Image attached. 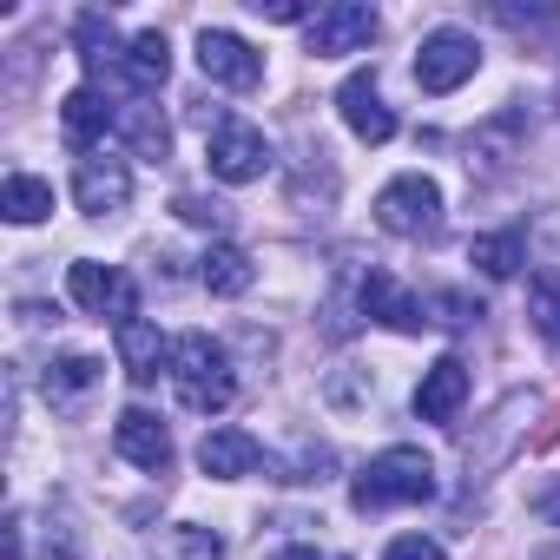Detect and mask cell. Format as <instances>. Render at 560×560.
<instances>
[{
  "label": "cell",
  "mask_w": 560,
  "mask_h": 560,
  "mask_svg": "<svg viewBox=\"0 0 560 560\" xmlns=\"http://www.w3.org/2000/svg\"><path fill=\"white\" fill-rule=\"evenodd\" d=\"M113 448H119L132 468H145V475H165V468H172V429H165L152 409H126V416L113 422Z\"/></svg>",
  "instance_id": "cell-12"
},
{
  "label": "cell",
  "mask_w": 560,
  "mask_h": 560,
  "mask_svg": "<svg viewBox=\"0 0 560 560\" xmlns=\"http://www.w3.org/2000/svg\"><path fill=\"white\" fill-rule=\"evenodd\" d=\"M481 73V47H475V34H462V27H435L429 40H422V54H416V86L422 93H455V86H468Z\"/></svg>",
  "instance_id": "cell-6"
},
{
  "label": "cell",
  "mask_w": 560,
  "mask_h": 560,
  "mask_svg": "<svg viewBox=\"0 0 560 560\" xmlns=\"http://www.w3.org/2000/svg\"><path fill=\"white\" fill-rule=\"evenodd\" d=\"M0 218H8V224H40V218H54V185L34 178V172H8V185H0Z\"/></svg>",
  "instance_id": "cell-20"
},
{
  "label": "cell",
  "mask_w": 560,
  "mask_h": 560,
  "mask_svg": "<svg viewBox=\"0 0 560 560\" xmlns=\"http://www.w3.org/2000/svg\"><path fill=\"white\" fill-rule=\"evenodd\" d=\"M257 14L264 21H317L311 8H298V0H257Z\"/></svg>",
  "instance_id": "cell-27"
},
{
  "label": "cell",
  "mask_w": 560,
  "mask_h": 560,
  "mask_svg": "<svg viewBox=\"0 0 560 560\" xmlns=\"http://www.w3.org/2000/svg\"><path fill=\"white\" fill-rule=\"evenodd\" d=\"M357 304H363V317L370 324H383V330H402V337H416V330H429L435 317H429V304L422 298H409L389 270H370L363 284H357Z\"/></svg>",
  "instance_id": "cell-10"
},
{
  "label": "cell",
  "mask_w": 560,
  "mask_h": 560,
  "mask_svg": "<svg viewBox=\"0 0 560 560\" xmlns=\"http://www.w3.org/2000/svg\"><path fill=\"white\" fill-rule=\"evenodd\" d=\"M67 298H73L86 317H113V330L139 317V291H132V277H126L119 264H100V257L67 264Z\"/></svg>",
  "instance_id": "cell-4"
},
{
  "label": "cell",
  "mask_w": 560,
  "mask_h": 560,
  "mask_svg": "<svg viewBox=\"0 0 560 560\" xmlns=\"http://www.w3.org/2000/svg\"><path fill=\"white\" fill-rule=\"evenodd\" d=\"M435 494V462L422 455V448H383L357 481H350V501L363 508V514H376V508H416V501H429Z\"/></svg>",
  "instance_id": "cell-2"
},
{
  "label": "cell",
  "mask_w": 560,
  "mask_h": 560,
  "mask_svg": "<svg viewBox=\"0 0 560 560\" xmlns=\"http://www.w3.org/2000/svg\"><path fill=\"white\" fill-rule=\"evenodd\" d=\"M73 47H80V60H86V80H93V86H100V80H113V86H119L126 40H119V27H113L106 14H80V21H73Z\"/></svg>",
  "instance_id": "cell-17"
},
{
  "label": "cell",
  "mask_w": 560,
  "mask_h": 560,
  "mask_svg": "<svg viewBox=\"0 0 560 560\" xmlns=\"http://www.w3.org/2000/svg\"><path fill=\"white\" fill-rule=\"evenodd\" d=\"M270 560H330V553H317V547H277Z\"/></svg>",
  "instance_id": "cell-28"
},
{
  "label": "cell",
  "mask_w": 560,
  "mask_h": 560,
  "mask_svg": "<svg viewBox=\"0 0 560 560\" xmlns=\"http://www.w3.org/2000/svg\"><path fill=\"white\" fill-rule=\"evenodd\" d=\"M540 560H560V547H547V553H540Z\"/></svg>",
  "instance_id": "cell-29"
},
{
  "label": "cell",
  "mask_w": 560,
  "mask_h": 560,
  "mask_svg": "<svg viewBox=\"0 0 560 560\" xmlns=\"http://www.w3.org/2000/svg\"><path fill=\"white\" fill-rule=\"evenodd\" d=\"M198 277H205L211 298H244V291L257 284V264H250L237 244H211V250L198 257Z\"/></svg>",
  "instance_id": "cell-19"
},
{
  "label": "cell",
  "mask_w": 560,
  "mask_h": 560,
  "mask_svg": "<svg viewBox=\"0 0 560 560\" xmlns=\"http://www.w3.org/2000/svg\"><path fill=\"white\" fill-rule=\"evenodd\" d=\"M198 67H205L211 86H231V93H250L264 80V54L244 34H231V27H205L198 34Z\"/></svg>",
  "instance_id": "cell-8"
},
{
  "label": "cell",
  "mask_w": 560,
  "mask_h": 560,
  "mask_svg": "<svg viewBox=\"0 0 560 560\" xmlns=\"http://www.w3.org/2000/svg\"><path fill=\"white\" fill-rule=\"evenodd\" d=\"M172 389L191 416H224L231 396H237V376H231V357L224 343H211L205 330H185L172 343Z\"/></svg>",
  "instance_id": "cell-1"
},
{
  "label": "cell",
  "mask_w": 560,
  "mask_h": 560,
  "mask_svg": "<svg viewBox=\"0 0 560 560\" xmlns=\"http://www.w3.org/2000/svg\"><path fill=\"white\" fill-rule=\"evenodd\" d=\"M93 383H100V357H54V363H47V376H40V389H47V402H54V409L80 402Z\"/></svg>",
  "instance_id": "cell-21"
},
{
  "label": "cell",
  "mask_w": 560,
  "mask_h": 560,
  "mask_svg": "<svg viewBox=\"0 0 560 560\" xmlns=\"http://www.w3.org/2000/svg\"><path fill=\"white\" fill-rule=\"evenodd\" d=\"M205 165H211L218 185H257V178L270 172V139H264L250 119H231V113H224V119L211 126Z\"/></svg>",
  "instance_id": "cell-5"
},
{
  "label": "cell",
  "mask_w": 560,
  "mask_h": 560,
  "mask_svg": "<svg viewBox=\"0 0 560 560\" xmlns=\"http://www.w3.org/2000/svg\"><path fill=\"white\" fill-rule=\"evenodd\" d=\"M462 402H468V363L462 357H435L422 370V383H416V416L422 422H455Z\"/></svg>",
  "instance_id": "cell-16"
},
{
  "label": "cell",
  "mask_w": 560,
  "mask_h": 560,
  "mask_svg": "<svg viewBox=\"0 0 560 560\" xmlns=\"http://www.w3.org/2000/svg\"><path fill=\"white\" fill-rule=\"evenodd\" d=\"M60 132H67V145L100 152V139L119 132V106H113L100 86H73V93L60 100Z\"/></svg>",
  "instance_id": "cell-13"
},
{
  "label": "cell",
  "mask_w": 560,
  "mask_h": 560,
  "mask_svg": "<svg viewBox=\"0 0 560 560\" xmlns=\"http://www.w3.org/2000/svg\"><path fill=\"white\" fill-rule=\"evenodd\" d=\"M468 264H475L481 277H514V270L527 264V244H521L514 231H494V237H475V244H468Z\"/></svg>",
  "instance_id": "cell-23"
},
{
  "label": "cell",
  "mask_w": 560,
  "mask_h": 560,
  "mask_svg": "<svg viewBox=\"0 0 560 560\" xmlns=\"http://www.w3.org/2000/svg\"><path fill=\"white\" fill-rule=\"evenodd\" d=\"M527 317H534V330L560 350V277H534V291H527Z\"/></svg>",
  "instance_id": "cell-24"
},
{
  "label": "cell",
  "mask_w": 560,
  "mask_h": 560,
  "mask_svg": "<svg viewBox=\"0 0 560 560\" xmlns=\"http://www.w3.org/2000/svg\"><path fill=\"white\" fill-rule=\"evenodd\" d=\"M376 8H363V0H337V8H317V21L304 27V47L317 60H343V54H363L376 40Z\"/></svg>",
  "instance_id": "cell-7"
},
{
  "label": "cell",
  "mask_w": 560,
  "mask_h": 560,
  "mask_svg": "<svg viewBox=\"0 0 560 560\" xmlns=\"http://www.w3.org/2000/svg\"><path fill=\"white\" fill-rule=\"evenodd\" d=\"M376 224L389 237H435L442 231V185L422 172H402L376 191Z\"/></svg>",
  "instance_id": "cell-3"
},
{
  "label": "cell",
  "mask_w": 560,
  "mask_h": 560,
  "mask_svg": "<svg viewBox=\"0 0 560 560\" xmlns=\"http://www.w3.org/2000/svg\"><path fill=\"white\" fill-rule=\"evenodd\" d=\"M383 560H448V553H442V540H429V534H396V540L383 547Z\"/></svg>",
  "instance_id": "cell-25"
},
{
  "label": "cell",
  "mask_w": 560,
  "mask_h": 560,
  "mask_svg": "<svg viewBox=\"0 0 560 560\" xmlns=\"http://www.w3.org/2000/svg\"><path fill=\"white\" fill-rule=\"evenodd\" d=\"M119 132L132 139V152H139V159H165V145H172V132H165L159 106H145V100L119 106Z\"/></svg>",
  "instance_id": "cell-22"
},
{
  "label": "cell",
  "mask_w": 560,
  "mask_h": 560,
  "mask_svg": "<svg viewBox=\"0 0 560 560\" xmlns=\"http://www.w3.org/2000/svg\"><path fill=\"white\" fill-rule=\"evenodd\" d=\"M178 218H185V224H224V205H205V198L185 191V198H178Z\"/></svg>",
  "instance_id": "cell-26"
},
{
  "label": "cell",
  "mask_w": 560,
  "mask_h": 560,
  "mask_svg": "<svg viewBox=\"0 0 560 560\" xmlns=\"http://www.w3.org/2000/svg\"><path fill=\"white\" fill-rule=\"evenodd\" d=\"M337 113H343V126H350L363 145H389V139H396V113H389L376 73H350V80L337 86Z\"/></svg>",
  "instance_id": "cell-11"
},
{
  "label": "cell",
  "mask_w": 560,
  "mask_h": 560,
  "mask_svg": "<svg viewBox=\"0 0 560 560\" xmlns=\"http://www.w3.org/2000/svg\"><path fill=\"white\" fill-rule=\"evenodd\" d=\"M113 343H119V370L145 389V383H159V376H172V343L159 337V324H145V317H132V324H119L113 330Z\"/></svg>",
  "instance_id": "cell-15"
},
{
  "label": "cell",
  "mask_w": 560,
  "mask_h": 560,
  "mask_svg": "<svg viewBox=\"0 0 560 560\" xmlns=\"http://www.w3.org/2000/svg\"><path fill=\"white\" fill-rule=\"evenodd\" d=\"M73 205L86 218H113L132 205V165L126 159H106V152H86L73 165Z\"/></svg>",
  "instance_id": "cell-9"
},
{
  "label": "cell",
  "mask_w": 560,
  "mask_h": 560,
  "mask_svg": "<svg viewBox=\"0 0 560 560\" xmlns=\"http://www.w3.org/2000/svg\"><path fill=\"white\" fill-rule=\"evenodd\" d=\"M165 73H172V47H165V34H132V40H126L119 86L145 100V93H159V86H165Z\"/></svg>",
  "instance_id": "cell-18"
},
{
  "label": "cell",
  "mask_w": 560,
  "mask_h": 560,
  "mask_svg": "<svg viewBox=\"0 0 560 560\" xmlns=\"http://www.w3.org/2000/svg\"><path fill=\"white\" fill-rule=\"evenodd\" d=\"M198 468H205L211 481H244V475L264 468V448H257V435L218 422V429H205V442H198Z\"/></svg>",
  "instance_id": "cell-14"
}]
</instances>
